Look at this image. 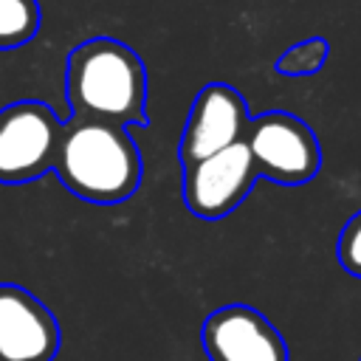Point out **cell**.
Listing matches in <instances>:
<instances>
[{
	"instance_id": "obj_2",
	"label": "cell",
	"mask_w": 361,
	"mask_h": 361,
	"mask_svg": "<svg viewBox=\"0 0 361 361\" xmlns=\"http://www.w3.org/2000/svg\"><path fill=\"white\" fill-rule=\"evenodd\" d=\"M65 96L71 116L147 127V68L141 56L113 39L90 37L68 54Z\"/></svg>"
},
{
	"instance_id": "obj_8",
	"label": "cell",
	"mask_w": 361,
	"mask_h": 361,
	"mask_svg": "<svg viewBox=\"0 0 361 361\" xmlns=\"http://www.w3.org/2000/svg\"><path fill=\"white\" fill-rule=\"evenodd\" d=\"M59 344V322L48 305L14 282H0V361H54Z\"/></svg>"
},
{
	"instance_id": "obj_11",
	"label": "cell",
	"mask_w": 361,
	"mask_h": 361,
	"mask_svg": "<svg viewBox=\"0 0 361 361\" xmlns=\"http://www.w3.org/2000/svg\"><path fill=\"white\" fill-rule=\"evenodd\" d=\"M336 259L350 276L361 279V209L344 223L336 240Z\"/></svg>"
},
{
	"instance_id": "obj_9",
	"label": "cell",
	"mask_w": 361,
	"mask_h": 361,
	"mask_svg": "<svg viewBox=\"0 0 361 361\" xmlns=\"http://www.w3.org/2000/svg\"><path fill=\"white\" fill-rule=\"evenodd\" d=\"M39 0H0V51L31 42L39 31Z\"/></svg>"
},
{
	"instance_id": "obj_5",
	"label": "cell",
	"mask_w": 361,
	"mask_h": 361,
	"mask_svg": "<svg viewBox=\"0 0 361 361\" xmlns=\"http://www.w3.org/2000/svg\"><path fill=\"white\" fill-rule=\"evenodd\" d=\"M254 183L257 169L240 141L183 166V203L197 220H223L251 195Z\"/></svg>"
},
{
	"instance_id": "obj_3",
	"label": "cell",
	"mask_w": 361,
	"mask_h": 361,
	"mask_svg": "<svg viewBox=\"0 0 361 361\" xmlns=\"http://www.w3.org/2000/svg\"><path fill=\"white\" fill-rule=\"evenodd\" d=\"M243 147L251 155L257 178L282 186H299L319 175L322 144L313 127L285 110L251 116L243 133Z\"/></svg>"
},
{
	"instance_id": "obj_7",
	"label": "cell",
	"mask_w": 361,
	"mask_h": 361,
	"mask_svg": "<svg viewBox=\"0 0 361 361\" xmlns=\"http://www.w3.org/2000/svg\"><path fill=\"white\" fill-rule=\"evenodd\" d=\"M200 344L209 361H290L282 333L243 302L212 310L200 327Z\"/></svg>"
},
{
	"instance_id": "obj_4",
	"label": "cell",
	"mask_w": 361,
	"mask_h": 361,
	"mask_svg": "<svg viewBox=\"0 0 361 361\" xmlns=\"http://www.w3.org/2000/svg\"><path fill=\"white\" fill-rule=\"evenodd\" d=\"M62 118L37 99L0 110V183H28L54 169Z\"/></svg>"
},
{
	"instance_id": "obj_10",
	"label": "cell",
	"mask_w": 361,
	"mask_h": 361,
	"mask_svg": "<svg viewBox=\"0 0 361 361\" xmlns=\"http://www.w3.org/2000/svg\"><path fill=\"white\" fill-rule=\"evenodd\" d=\"M327 56H330V42L324 37H307L302 42L288 45L276 56L274 71L279 76H290V79L293 76H313V73H319L324 68Z\"/></svg>"
},
{
	"instance_id": "obj_6",
	"label": "cell",
	"mask_w": 361,
	"mask_h": 361,
	"mask_svg": "<svg viewBox=\"0 0 361 361\" xmlns=\"http://www.w3.org/2000/svg\"><path fill=\"white\" fill-rule=\"evenodd\" d=\"M248 118H251L248 104L240 90H234L226 82L203 85L195 93L189 118L180 133V144H178L180 166H189L231 144H240Z\"/></svg>"
},
{
	"instance_id": "obj_1",
	"label": "cell",
	"mask_w": 361,
	"mask_h": 361,
	"mask_svg": "<svg viewBox=\"0 0 361 361\" xmlns=\"http://www.w3.org/2000/svg\"><path fill=\"white\" fill-rule=\"evenodd\" d=\"M51 172H56L71 195L87 203L113 206L138 192L144 161L127 127L71 116L62 124Z\"/></svg>"
}]
</instances>
